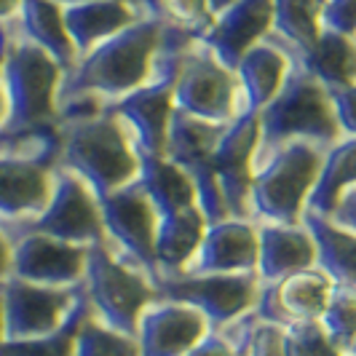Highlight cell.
Returning <instances> with one entry per match:
<instances>
[{
  "mask_svg": "<svg viewBox=\"0 0 356 356\" xmlns=\"http://www.w3.org/2000/svg\"><path fill=\"white\" fill-rule=\"evenodd\" d=\"M273 0H238L228 11L214 17L209 30L198 38L209 51L236 72L241 56L270 33Z\"/></svg>",
  "mask_w": 356,
  "mask_h": 356,
  "instance_id": "obj_18",
  "label": "cell"
},
{
  "mask_svg": "<svg viewBox=\"0 0 356 356\" xmlns=\"http://www.w3.org/2000/svg\"><path fill=\"white\" fill-rule=\"evenodd\" d=\"M19 35L33 40L46 54H51L56 65L67 72L78 62V51L72 46L65 19H62V6L54 0H22L19 14L11 19Z\"/></svg>",
  "mask_w": 356,
  "mask_h": 356,
  "instance_id": "obj_23",
  "label": "cell"
},
{
  "mask_svg": "<svg viewBox=\"0 0 356 356\" xmlns=\"http://www.w3.org/2000/svg\"><path fill=\"white\" fill-rule=\"evenodd\" d=\"M0 233L6 236L8 244L30 233L54 236L59 241H70L81 247L99 244L105 241L99 198L91 193L89 185L78 175H72L67 169H56L54 191L46 209L33 217H19V220L0 217Z\"/></svg>",
  "mask_w": 356,
  "mask_h": 356,
  "instance_id": "obj_8",
  "label": "cell"
},
{
  "mask_svg": "<svg viewBox=\"0 0 356 356\" xmlns=\"http://www.w3.org/2000/svg\"><path fill=\"white\" fill-rule=\"evenodd\" d=\"M185 356H238V354H236V348H233L228 340L212 330L191 354H185Z\"/></svg>",
  "mask_w": 356,
  "mask_h": 356,
  "instance_id": "obj_38",
  "label": "cell"
},
{
  "mask_svg": "<svg viewBox=\"0 0 356 356\" xmlns=\"http://www.w3.org/2000/svg\"><path fill=\"white\" fill-rule=\"evenodd\" d=\"M289 67H292V59L268 38H263L257 46H252L250 51L241 56V62L236 65V78L241 83L244 110L260 113L279 94Z\"/></svg>",
  "mask_w": 356,
  "mask_h": 356,
  "instance_id": "obj_21",
  "label": "cell"
},
{
  "mask_svg": "<svg viewBox=\"0 0 356 356\" xmlns=\"http://www.w3.org/2000/svg\"><path fill=\"white\" fill-rule=\"evenodd\" d=\"M140 185L156 207L159 217H169L182 209L198 207V191L193 177L166 156L140 153Z\"/></svg>",
  "mask_w": 356,
  "mask_h": 356,
  "instance_id": "obj_25",
  "label": "cell"
},
{
  "mask_svg": "<svg viewBox=\"0 0 356 356\" xmlns=\"http://www.w3.org/2000/svg\"><path fill=\"white\" fill-rule=\"evenodd\" d=\"M99 214H102V228H105L107 241L156 282V276H159V270H156L159 212L150 204L140 179L129 182L110 196L99 198Z\"/></svg>",
  "mask_w": 356,
  "mask_h": 356,
  "instance_id": "obj_13",
  "label": "cell"
},
{
  "mask_svg": "<svg viewBox=\"0 0 356 356\" xmlns=\"http://www.w3.org/2000/svg\"><path fill=\"white\" fill-rule=\"evenodd\" d=\"M257 273L260 282H282L292 273L316 268V244L303 222L300 225H279V222H257Z\"/></svg>",
  "mask_w": 356,
  "mask_h": 356,
  "instance_id": "obj_19",
  "label": "cell"
},
{
  "mask_svg": "<svg viewBox=\"0 0 356 356\" xmlns=\"http://www.w3.org/2000/svg\"><path fill=\"white\" fill-rule=\"evenodd\" d=\"M62 19L78 56H83L102 40L124 33L126 27L145 19V11L126 0H86V3L65 6Z\"/></svg>",
  "mask_w": 356,
  "mask_h": 356,
  "instance_id": "obj_20",
  "label": "cell"
},
{
  "mask_svg": "<svg viewBox=\"0 0 356 356\" xmlns=\"http://www.w3.org/2000/svg\"><path fill=\"white\" fill-rule=\"evenodd\" d=\"M321 161L324 147L300 140L257 156L252 166V220L257 217V222L300 225L319 179Z\"/></svg>",
  "mask_w": 356,
  "mask_h": 356,
  "instance_id": "obj_5",
  "label": "cell"
},
{
  "mask_svg": "<svg viewBox=\"0 0 356 356\" xmlns=\"http://www.w3.org/2000/svg\"><path fill=\"white\" fill-rule=\"evenodd\" d=\"M209 332V321L196 308L159 298L140 316L137 346L140 356H185Z\"/></svg>",
  "mask_w": 356,
  "mask_h": 356,
  "instance_id": "obj_16",
  "label": "cell"
},
{
  "mask_svg": "<svg viewBox=\"0 0 356 356\" xmlns=\"http://www.w3.org/2000/svg\"><path fill=\"white\" fill-rule=\"evenodd\" d=\"M209 220L204 217L201 207H191L169 217H159L156 228V270L159 276H179L188 263L196 257L204 241Z\"/></svg>",
  "mask_w": 356,
  "mask_h": 356,
  "instance_id": "obj_22",
  "label": "cell"
},
{
  "mask_svg": "<svg viewBox=\"0 0 356 356\" xmlns=\"http://www.w3.org/2000/svg\"><path fill=\"white\" fill-rule=\"evenodd\" d=\"M244 356H289L284 346V327L268 324V321H254Z\"/></svg>",
  "mask_w": 356,
  "mask_h": 356,
  "instance_id": "obj_34",
  "label": "cell"
},
{
  "mask_svg": "<svg viewBox=\"0 0 356 356\" xmlns=\"http://www.w3.org/2000/svg\"><path fill=\"white\" fill-rule=\"evenodd\" d=\"M222 131L225 126L207 124L182 110H175L169 124V137H166V150H163L166 159L175 161L193 177L198 191V207L209 222H220L228 217V207L222 201L217 175H214V150Z\"/></svg>",
  "mask_w": 356,
  "mask_h": 356,
  "instance_id": "obj_11",
  "label": "cell"
},
{
  "mask_svg": "<svg viewBox=\"0 0 356 356\" xmlns=\"http://www.w3.org/2000/svg\"><path fill=\"white\" fill-rule=\"evenodd\" d=\"M260 147L254 153L266 156L286 143H314L319 147H332L343 140L332 91L324 89L314 75L292 65L279 94L260 113Z\"/></svg>",
  "mask_w": 356,
  "mask_h": 356,
  "instance_id": "obj_4",
  "label": "cell"
},
{
  "mask_svg": "<svg viewBox=\"0 0 356 356\" xmlns=\"http://www.w3.org/2000/svg\"><path fill=\"white\" fill-rule=\"evenodd\" d=\"M356 185V137H343L332 147L324 150L319 179L314 185V193L308 198L305 212H316L330 217L338 198Z\"/></svg>",
  "mask_w": 356,
  "mask_h": 356,
  "instance_id": "obj_28",
  "label": "cell"
},
{
  "mask_svg": "<svg viewBox=\"0 0 356 356\" xmlns=\"http://www.w3.org/2000/svg\"><path fill=\"white\" fill-rule=\"evenodd\" d=\"M8 46L0 62V86L6 91L8 115L0 126V134H22L40 126L59 124L56 94L65 70L56 65L51 54L24 35L8 19Z\"/></svg>",
  "mask_w": 356,
  "mask_h": 356,
  "instance_id": "obj_3",
  "label": "cell"
},
{
  "mask_svg": "<svg viewBox=\"0 0 356 356\" xmlns=\"http://www.w3.org/2000/svg\"><path fill=\"white\" fill-rule=\"evenodd\" d=\"M257 147H260V118L257 113L247 110L225 126L214 150L217 185L228 207V217H236V220H252L250 191Z\"/></svg>",
  "mask_w": 356,
  "mask_h": 356,
  "instance_id": "obj_14",
  "label": "cell"
},
{
  "mask_svg": "<svg viewBox=\"0 0 356 356\" xmlns=\"http://www.w3.org/2000/svg\"><path fill=\"white\" fill-rule=\"evenodd\" d=\"M11 273V244L6 241V236L0 233V282Z\"/></svg>",
  "mask_w": 356,
  "mask_h": 356,
  "instance_id": "obj_39",
  "label": "cell"
},
{
  "mask_svg": "<svg viewBox=\"0 0 356 356\" xmlns=\"http://www.w3.org/2000/svg\"><path fill=\"white\" fill-rule=\"evenodd\" d=\"M166 22L145 17L124 33L107 38L62 75L56 105L78 97H94L99 102H115L129 91L143 86L153 72V62L163 43Z\"/></svg>",
  "mask_w": 356,
  "mask_h": 356,
  "instance_id": "obj_1",
  "label": "cell"
},
{
  "mask_svg": "<svg viewBox=\"0 0 356 356\" xmlns=\"http://www.w3.org/2000/svg\"><path fill=\"white\" fill-rule=\"evenodd\" d=\"M303 225L316 244V268L332 279V284L356 289V233L316 212H305Z\"/></svg>",
  "mask_w": 356,
  "mask_h": 356,
  "instance_id": "obj_26",
  "label": "cell"
},
{
  "mask_svg": "<svg viewBox=\"0 0 356 356\" xmlns=\"http://www.w3.org/2000/svg\"><path fill=\"white\" fill-rule=\"evenodd\" d=\"M233 3H238V0H209V8H212V17H220L222 11H228Z\"/></svg>",
  "mask_w": 356,
  "mask_h": 356,
  "instance_id": "obj_42",
  "label": "cell"
},
{
  "mask_svg": "<svg viewBox=\"0 0 356 356\" xmlns=\"http://www.w3.org/2000/svg\"><path fill=\"white\" fill-rule=\"evenodd\" d=\"M89 247L59 241L54 236L30 233L11 241V273L24 282L43 286L83 284Z\"/></svg>",
  "mask_w": 356,
  "mask_h": 356,
  "instance_id": "obj_15",
  "label": "cell"
},
{
  "mask_svg": "<svg viewBox=\"0 0 356 356\" xmlns=\"http://www.w3.org/2000/svg\"><path fill=\"white\" fill-rule=\"evenodd\" d=\"M6 115H8V102H6V91L0 86V126L6 124Z\"/></svg>",
  "mask_w": 356,
  "mask_h": 356,
  "instance_id": "obj_44",
  "label": "cell"
},
{
  "mask_svg": "<svg viewBox=\"0 0 356 356\" xmlns=\"http://www.w3.org/2000/svg\"><path fill=\"white\" fill-rule=\"evenodd\" d=\"M321 24L327 30L356 38V0H324Z\"/></svg>",
  "mask_w": 356,
  "mask_h": 356,
  "instance_id": "obj_35",
  "label": "cell"
},
{
  "mask_svg": "<svg viewBox=\"0 0 356 356\" xmlns=\"http://www.w3.org/2000/svg\"><path fill=\"white\" fill-rule=\"evenodd\" d=\"M346 356H348V354H346Z\"/></svg>",
  "mask_w": 356,
  "mask_h": 356,
  "instance_id": "obj_47",
  "label": "cell"
},
{
  "mask_svg": "<svg viewBox=\"0 0 356 356\" xmlns=\"http://www.w3.org/2000/svg\"><path fill=\"white\" fill-rule=\"evenodd\" d=\"M175 107L207 124L228 126L244 110L241 83L201 40H193L179 62L175 83Z\"/></svg>",
  "mask_w": 356,
  "mask_h": 356,
  "instance_id": "obj_9",
  "label": "cell"
},
{
  "mask_svg": "<svg viewBox=\"0 0 356 356\" xmlns=\"http://www.w3.org/2000/svg\"><path fill=\"white\" fill-rule=\"evenodd\" d=\"M145 17L150 19H163V0H140Z\"/></svg>",
  "mask_w": 356,
  "mask_h": 356,
  "instance_id": "obj_40",
  "label": "cell"
},
{
  "mask_svg": "<svg viewBox=\"0 0 356 356\" xmlns=\"http://www.w3.org/2000/svg\"><path fill=\"white\" fill-rule=\"evenodd\" d=\"M72 356H140V346L137 338L110 330L94 314H89L75 335Z\"/></svg>",
  "mask_w": 356,
  "mask_h": 356,
  "instance_id": "obj_30",
  "label": "cell"
},
{
  "mask_svg": "<svg viewBox=\"0 0 356 356\" xmlns=\"http://www.w3.org/2000/svg\"><path fill=\"white\" fill-rule=\"evenodd\" d=\"M62 143L56 169L83 179L97 198H105L140 177V153L126 124L107 107L59 121Z\"/></svg>",
  "mask_w": 356,
  "mask_h": 356,
  "instance_id": "obj_2",
  "label": "cell"
},
{
  "mask_svg": "<svg viewBox=\"0 0 356 356\" xmlns=\"http://www.w3.org/2000/svg\"><path fill=\"white\" fill-rule=\"evenodd\" d=\"M330 220L356 233V185L348 188V191L338 198V204H335V209L330 214Z\"/></svg>",
  "mask_w": 356,
  "mask_h": 356,
  "instance_id": "obj_37",
  "label": "cell"
},
{
  "mask_svg": "<svg viewBox=\"0 0 356 356\" xmlns=\"http://www.w3.org/2000/svg\"><path fill=\"white\" fill-rule=\"evenodd\" d=\"M321 6L324 0H273V24L266 38L289 59L308 51L324 30Z\"/></svg>",
  "mask_w": 356,
  "mask_h": 356,
  "instance_id": "obj_27",
  "label": "cell"
},
{
  "mask_svg": "<svg viewBox=\"0 0 356 356\" xmlns=\"http://www.w3.org/2000/svg\"><path fill=\"white\" fill-rule=\"evenodd\" d=\"M284 346L289 356H346L319 319L292 321L284 327Z\"/></svg>",
  "mask_w": 356,
  "mask_h": 356,
  "instance_id": "obj_32",
  "label": "cell"
},
{
  "mask_svg": "<svg viewBox=\"0 0 356 356\" xmlns=\"http://www.w3.org/2000/svg\"><path fill=\"white\" fill-rule=\"evenodd\" d=\"M54 3H59V6L65 8V6H75V3H86V0H54ZM126 3H134L137 8H143V6H140V0H126Z\"/></svg>",
  "mask_w": 356,
  "mask_h": 356,
  "instance_id": "obj_45",
  "label": "cell"
},
{
  "mask_svg": "<svg viewBox=\"0 0 356 356\" xmlns=\"http://www.w3.org/2000/svg\"><path fill=\"white\" fill-rule=\"evenodd\" d=\"M348 356H356V340L351 343V348H348Z\"/></svg>",
  "mask_w": 356,
  "mask_h": 356,
  "instance_id": "obj_46",
  "label": "cell"
},
{
  "mask_svg": "<svg viewBox=\"0 0 356 356\" xmlns=\"http://www.w3.org/2000/svg\"><path fill=\"white\" fill-rule=\"evenodd\" d=\"M332 102L343 137H356V83L348 89L332 91Z\"/></svg>",
  "mask_w": 356,
  "mask_h": 356,
  "instance_id": "obj_36",
  "label": "cell"
},
{
  "mask_svg": "<svg viewBox=\"0 0 356 356\" xmlns=\"http://www.w3.org/2000/svg\"><path fill=\"white\" fill-rule=\"evenodd\" d=\"M292 65L314 75L324 89H348L356 83V38L324 27L308 51L292 56Z\"/></svg>",
  "mask_w": 356,
  "mask_h": 356,
  "instance_id": "obj_24",
  "label": "cell"
},
{
  "mask_svg": "<svg viewBox=\"0 0 356 356\" xmlns=\"http://www.w3.org/2000/svg\"><path fill=\"white\" fill-rule=\"evenodd\" d=\"M321 324L330 332V338L343 348V354H348L351 343L356 340V289L354 286L335 284L330 303L321 314Z\"/></svg>",
  "mask_w": 356,
  "mask_h": 356,
  "instance_id": "obj_31",
  "label": "cell"
},
{
  "mask_svg": "<svg viewBox=\"0 0 356 356\" xmlns=\"http://www.w3.org/2000/svg\"><path fill=\"white\" fill-rule=\"evenodd\" d=\"M83 292L89 298L91 314L105 327L129 338H137L140 316L153 300H159L153 279L107 238L89 247Z\"/></svg>",
  "mask_w": 356,
  "mask_h": 356,
  "instance_id": "obj_7",
  "label": "cell"
},
{
  "mask_svg": "<svg viewBox=\"0 0 356 356\" xmlns=\"http://www.w3.org/2000/svg\"><path fill=\"white\" fill-rule=\"evenodd\" d=\"M163 22L201 38L214 22L209 0H163Z\"/></svg>",
  "mask_w": 356,
  "mask_h": 356,
  "instance_id": "obj_33",
  "label": "cell"
},
{
  "mask_svg": "<svg viewBox=\"0 0 356 356\" xmlns=\"http://www.w3.org/2000/svg\"><path fill=\"white\" fill-rule=\"evenodd\" d=\"M59 124L0 134V217L19 220L46 209L59 163Z\"/></svg>",
  "mask_w": 356,
  "mask_h": 356,
  "instance_id": "obj_6",
  "label": "cell"
},
{
  "mask_svg": "<svg viewBox=\"0 0 356 356\" xmlns=\"http://www.w3.org/2000/svg\"><path fill=\"white\" fill-rule=\"evenodd\" d=\"M260 241L257 222L225 217L220 222H209L196 257L182 273L204 276V273H250L257 270Z\"/></svg>",
  "mask_w": 356,
  "mask_h": 356,
  "instance_id": "obj_17",
  "label": "cell"
},
{
  "mask_svg": "<svg viewBox=\"0 0 356 356\" xmlns=\"http://www.w3.org/2000/svg\"><path fill=\"white\" fill-rule=\"evenodd\" d=\"M159 298L175 300L204 314L212 330H222L231 321L254 311L260 298V273H204V276H163L153 282Z\"/></svg>",
  "mask_w": 356,
  "mask_h": 356,
  "instance_id": "obj_10",
  "label": "cell"
},
{
  "mask_svg": "<svg viewBox=\"0 0 356 356\" xmlns=\"http://www.w3.org/2000/svg\"><path fill=\"white\" fill-rule=\"evenodd\" d=\"M83 284L43 286L17 276L3 279L6 340H30L56 332L83 300Z\"/></svg>",
  "mask_w": 356,
  "mask_h": 356,
  "instance_id": "obj_12",
  "label": "cell"
},
{
  "mask_svg": "<svg viewBox=\"0 0 356 356\" xmlns=\"http://www.w3.org/2000/svg\"><path fill=\"white\" fill-rule=\"evenodd\" d=\"M6 343V316H3V282H0V346Z\"/></svg>",
  "mask_w": 356,
  "mask_h": 356,
  "instance_id": "obj_43",
  "label": "cell"
},
{
  "mask_svg": "<svg viewBox=\"0 0 356 356\" xmlns=\"http://www.w3.org/2000/svg\"><path fill=\"white\" fill-rule=\"evenodd\" d=\"M270 284H276V295L282 300L289 324L303 319H321L324 308L330 303V295L335 289L332 279L319 268H308Z\"/></svg>",
  "mask_w": 356,
  "mask_h": 356,
  "instance_id": "obj_29",
  "label": "cell"
},
{
  "mask_svg": "<svg viewBox=\"0 0 356 356\" xmlns=\"http://www.w3.org/2000/svg\"><path fill=\"white\" fill-rule=\"evenodd\" d=\"M22 0H0V22H8L19 14Z\"/></svg>",
  "mask_w": 356,
  "mask_h": 356,
  "instance_id": "obj_41",
  "label": "cell"
}]
</instances>
